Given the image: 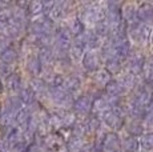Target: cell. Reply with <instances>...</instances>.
<instances>
[{"label": "cell", "instance_id": "obj_1", "mask_svg": "<svg viewBox=\"0 0 153 152\" xmlns=\"http://www.w3.org/2000/svg\"><path fill=\"white\" fill-rule=\"evenodd\" d=\"M76 15L83 22L85 28H92L96 23L104 20L105 16V3L101 1H87L77 3Z\"/></svg>", "mask_w": 153, "mask_h": 152}, {"label": "cell", "instance_id": "obj_2", "mask_svg": "<svg viewBox=\"0 0 153 152\" xmlns=\"http://www.w3.org/2000/svg\"><path fill=\"white\" fill-rule=\"evenodd\" d=\"M153 25L146 24V23H134V24L128 25V32L126 36L131 44L139 49H146L149 48V43H151Z\"/></svg>", "mask_w": 153, "mask_h": 152}, {"label": "cell", "instance_id": "obj_3", "mask_svg": "<svg viewBox=\"0 0 153 152\" xmlns=\"http://www.w3.org/2000/svg\"><path fill=\"white\" fill-rule=\"evenodd\" d=\"M145 60H146L145 52H144L143 49H139V48H136V47H133L132 51L129 52V55L124 60V71L133 75V76L141 77L144 66H145Z\"/></svg>", "mask_w": 153, "mask_h": 152}, {"label": "cell", "instance_id": "obj_4", "mask_svg": "<svg viewBox=\"0 0 153 152\" xmlns=\"http://www.w3.org/2000/svg\"><path fill=\"white\" fill-rule=\"evenodd\" d=\"M102 125L107 128L108 131H113V132H119L123 131L124 128V123H125V118L123 115V112L120 111L119 107H114L109 110L108 112H105L104 115L100 118Z\"/></svg>", "mask_w": 153, "mask_h": 152}, {"label": "cell", "instance_id": "obj_5", "mask_svg": "<svg viewBox=\"0 0 153 152\" xmlns=\"http://www.w3.org/2000/svg\"><path fill=\"white\" fill-rule=\"evenodd\" d=\"M48 96L49 101L55 106V108H64V110H71V106L73 103V96L68 93L65 89L57 88V87H48Z\"/></svg>", "mask_w": 153, "mask_h": 152}, {"label": "cell", "instance_id": "obj_6", "mask_svg": "<svg viewBox=\"0 0 153 152\" xmlns=\"http://www.w3.org/2000/svg\"><path fill=\"white\" fill-rule=\"evenodd\" d=\"M80 67L87 75H91L93 72L102 68V59L100 56L99 51H89L87 49L80 61Z\"/></svg>", "mask_w": 153, "mask_h": 152}, {"label": "cell", "instance_id": "obj_7", "mask_svg": "<svg viewBox=\"0 0 153 152\" xmlns=\"http://www.w3.org/2000/svg\"><path fill=\"white\" fill-rule=\"evenodd\" d=\"M92 103L93 99L87 93H81L77 98L73 99V103L71 106V110L75 112L77 118H87L92 112Z\"/></svg>", "mask_w": 153, "mask_h": 152}, {"label": "cell", "instance_id": "obj_8", "mask_svg": "<svg viewBox=\"0 0 153 152\" xmlns=\"http://www.w3.org/2000/svg\"><path fill=\"white\" fill-rule=\"evenodd\" d=\"M40 143L48 152H64L65 151V140L59 132H49L45 136L39 137Z\"/></svg>", "mask_w": 153, "mask_h": 152}, {"label": "cell", "instance_id": "obj_9", "mask_svg": "<svg viewBox=\"0 0 153 152\" xmlns=\"http://www.w3.org/2000/svg\"><path fill=\"white\" fill-rule=\"evenodd\" d=\"M84 79H81L80 76L75 75V74H68L64 75V80L61 84V88L65 89L68 93L73 96V98H77L79 95L84 92Z\"/></svg>", "mask_w": 153, "mask_h": 152}, {"label": "cell", "instance_id": "obj_10", "mask_svg": "<svg viewBox=\"0 0 153 152\" xmlns=\"http://www.w3.org/2000/svg\"><path fill=\"white\" fill-rule=\"evenodd\" d=\"M128 95L131 96L139 106L144 107V108L148 107V104L152 101V98H153L152 89L149 88L148 86H145L143 81H140V83L137 84L136 88H134L132 92H129Z\"/></svg>", "mask_w": 153, "mask_h": 152}, {"label": "cell", "instance_id": "obj_11", "mask_svg": "<svg viewBox=\"0 0 153 152\" xmlns=\"http://www.w3.org/2000/svg\"><path fill=\"white\" fill-rule=\"evenodd\" d=\"M101 147L104 152H121V135L108 131L101 140Z\"/></svg>", "mask_w": 153, "mask_h": 152}, {"label": "cell", "instance_id": "obj_12", "mask_svg": "<svg viewBox=\"0 0 153 152\" xmlns=\"http://www.w3.org/2000/svg\"><path fill=\"white\" fill-rule=\"evenodd\" d=\"M102 93H104L107 98L113 99V100H121L126 95L125 89L123 88V86L114 77H112L111 80L105 84V87L102 88Z\"/></svg>", "mask_w": 153, "mask_h": 152}, {"label": "cell", "instance_id": "obj_13", "mask_svg": "<svg viewBox=\"0 0 153 152\" xmlns=\"http://www.w3.org/2000/svg\"><path fill=\"white\" fill-rule=\"evenodd\" d=\"M120 12H121V19L128 25L139 23V19H137V3H134V1L123 3Z\"/></svg>", "mask_w": 153, "mask_h": 152}, {"label": "cell", "instance_id": "obj_14", "mask_svg": "<svg viewBox=\"0 0 153 152\" xmlns=\"http://www.w3.org/2000/svg\"><path fill=\"white\" fill-rule=\"evenodd\" d=\"M137 19L140 23L153 25V1L137 3Z\"/></svg>", "mask_w": 153, "mask_h": 152}, {"label": "cell", "instance_id": "obj_15", "mask_svg": "<svg viewBox=\"0 0 153 152\" xmlns=\"http://www.w3.org/2000/svg\"><path fill=\"white\" fill-rule=\"evenodd\" d=\"M114 79H116V80L123 86V88L125 89L126 95H128L129 92L133 91V89L137 87V84L141 81V77L133 76V75L128 74V72H125V71H123L121 74H120L119 76H116Z\"/></svg>", "mask_w": 153, "mask_h": 152}, {"label": "cell", "instance_id": "obj_16", "mask_svg": "<svg viewBox=\"0 0 153 152\" xmlns=\"http://www.w3.org/2000/svg\"><path fill=\"white\" fill-rule=\"evenodd\" d=\"M111 79H112V76L108 74L104 68H101V69H99V71L93 72V74L88 75V77L85 81L92 84V86H95V87H97L100 89H102L105 87V84H107Z\"/></svg>", "mask_w": 153, "mask_h": 152}, {"label": "cell", "instance_id": "obj_17", "mask_svg": "<svg viewBox=\"0 0 153 152\" xmlns=\"http://www.w3.org/2000/svg\"><path fill=\"white\" fill-rule=\"evenodd\" d=\"M25 69H27V72L32 77H39L40 76L43 71V66L37 54L32 52L27 56V59H25Z\"/></svg>", "mask_w": 153, "mask_h": 152}, {"label": "cell", "instance_id": "obj_18", "mask_svg": "<svg viewBox=\"0 0 153 152\" xmlns=\"http://www.w3.org/2000/svg\"><path fill=\"white\" fill-rule=\"evenodd\" d=\"M123 130L125 131V133L128 136H133V137H137V139L145 133L143 120H136V119H126Z\"/></svg>", "mask_w": 153, "mask_h": 152}, {"label": "cell", "instance_id": "obj_19", "mask_svg": "<svg viewBox=\"0 0 153 152\" xmlns=\"http://www.w3.org/2000/svg\"><path fill=\"white\" fill-rule=\"evenodd\" d=\"M102 68L109 74L112 77H116L124 71V61L119 57H112V59L102 61Z\"/></svg>", "mask_w": 153, "mask_h": 152}, {"label": "cell", "instance_id": "obj_20", "mask_svg": "<svg viewBox=\"0 0 153 152\" xmlns=\"http://www.w3.org/2000/svg\"><path fill=\"white\" fill-rule=\"evenodd\" d=\"M63 23L67 25V28L71 31V34H72L73 37L77 36V35H80V34H83V32L87 30V28H85V25L83 24V22L79 19V16L76 15V13H73V15H71L69 17H67Z\"/></svg>", "mask_w": 153, "mask_h": 152}, {"label": "cell", "instance_id": "obj_21", "mask_svg": "<svg viewBox=\"0 0 153 152\" xmlns=\"http://www.w3.org/2000/svg\"><path fill=\"white\" fill-rule=\"evenodd\" d=\"M37 56L42 61L43 68H52L55 64V54L52 47H44L37 51Z\"/></svg>", "mask_w": 153, "mask_h": 152}, {"label": "cell", "instance_id": "obj_22", "mask_svg": "<svg viewBox=\"0 0 153 152\" xmlns=\"http://www.w3.org/2000/svg\"><path fill=\"white\" fill-rule=\"evenodd\" d=\"M16 96L20 99V101L23 103V106L25 104L27 107L32 106L33 103H36V101H37L33 89H32L29 86H22V87H20V89L17 91Z\"/></svg>", "mask_w": 153, "mask_h": 152}, {"label": "cell", "instance_id": "obj_23", "mask_svg": "<svg viewBox=\"0 0 153 152\" xmlns=\"http://www.w3.org/2000/svg\"><path fill=\"white\" fill-rule=\"evenodd\" d=\"M121 152H140V143L137 137L121 136Z\"/></svg>", "mask_w": 153, "mask_h": 152}, {"label": "cell", "instance_id": "obj_24", "mask_svg": "<svg viewBox=\"0 0 153 152\" xmlns=\"http://www.w3.org/2000/svg\"><path fill=\"white\" fill-rule=\"evenodd\" d=\"M85 51H87V49H85L84 47L77 45V44H75V43H71V47L68 49V56H69L71 61H72L75 66H79L81 59H83Z\"/></svg>", "mask_w": 153, "mask_h": 152}, {"label": "cell", "instance_id": "obj_25", "mask_svg": "<svg viewBox=\"0 0 153 152\" xmlns=\"http://www.w3.org/2000/svg\"><path fill=\"white\" fill-rule=\"evenodd\" d=\"M22 86H23V81H22V77H20L19 74H16V72H11L8 76H5V87L10 88L11 91L17 92Z\"/></svg>", "mask_w": 153, "mask_h": 152}, {"label": "cell", "instance_id": "obj_26", "mask_svg": "<svg viewBox=\"0 0 153 152\" xmlns=\"http://www.w3.org/2000/svg\"><path fill=\"white\" fill-rule=\"evenodd\" d=\"M17 56H19V54L16 52V49L12 48V47H7V48L0 54V60H1V63L5 64V66H11V64H13L15 61L17 60Z\"/></svg>", "mask_w": 153, "mask_h": 152}, {"label": "cell", "instance_id": "obj_27", "mask_svg": "<svg viewBox=\"0 0 153 152\" xmlns=\"http://www.w3.org/2000/svg\"><path fill=\"white\" fill-rule=\"evenodd\" d=\"M140 151L153 152V132H145L139 137Z\"/></svg>", "mask_w": 153, "mask_h": 152}, {"label": "cell", "instance_id": "obj_28", "mask_svg": "<svg viewBox=\"0 0 153 152\" xmlns=\"http://www.w3.org/2000/svg\"><path fill=\"white\" fill-rule=\"evenodd\" d=\"M91 30L95 32V34L97 35L99 37H101L102 40L108 39V36H109V34H111V28L108 27V24L104 22V20H101V22L96 23V24L93 25Z\"/></svg>", "mask_w": 153, "mask_h": 152}, {"label": "cell", "instance_id": "obj_29", "mask_svg": "<svg viewBox=\"0 0 153 152\" xmlns=\"http://www.w3.org/2000/svg\"><path fill=\"white\" fill-rule=\"evenodd\" d=\"M141 81L145 86H148L151 89H153V67L148 66L146 63L144 66L143 74H141Z\"/></svg>", "mask_w": 153, "mask_h": 152}, {"label": "cell", "instance_id": "obj_30", "mask_svg": "<svg viewBox=\"0 0 153 152\" xmlns=\"http://www.w3.org/2000/svg\"><path fill=\"white\" fill-rule=\"evenodd\" d=\"M27 12H28V15H31V16H37V15L44 13L43 1H31V3H28Z\"/></svg>", "mask_w": 153, "mask_h": 152}, {"label": "cell", "instance_id": "obj_31", "mask_svg": "<svg viewBox=\"0 0 153 152\" xmlns=\"http://www.w3.org/2000/svg\"><path fill=\"white\" fill-rule=\"evenodd\" d=\"M80 152H104V150H102V147H101V143L89 140L80 150Z\"/></svg>", "mask_w": 153, "mask_h": 152}, {"label": "cell", "instance_id": "obj_32", "mask_svg": "<svg viewBox=\"0 0 153 152\" xmlns=\"http://www.w3.org/2000/svg\"><path fill=\"white\" fill-rule=\"evenodd\" d=\"M143 125L145 132H153V113L145 112L143 118Z\"/></svg>", "mask_w": 153, "mask_h": 152}, {"label": "cell", "instance_id": "obj_33", "mask_svg": "<svg viewBox=\"0 0 153 152\" xmlns=\"http://www.w3.org/2000/svg\"><path fill=\"white\" fill-rule=\"evenodd\" d=\"M145 63L148 64V66L153 67V52H149V55H146V60Z\"/></svg>", "mask_w": 153, "mask_h": 152}, {"label": "cell", "instance_id": "obj_34", "mask_svg": "<svg viewBox=\"0 0 153 152\" xmlns=\"http://www.w3.org/2000/svg\"><path fill=\"white\" fill-rule=\"evenodd\" d=\"M149 49L153 52V30H152V36H151V43H149Z\"/></svg>", "mask_w": 153, "mask_h": 152}, {"label": "cell", "instance_id": "obj_35", "mask_svg": "<svg viewBox=\"0 0 153 152\" xmlns=\"http://www.w3.org/2000/svg\"><path fill=\"white\" fill-rule=\"evenodd\" d=\"M152 95H153V89H152Z\"/></svg>", "mask_w": 153, "mask_h": 152}, {"label": "cell", "instance_id": "obj_36", "mask_svg": "<svg viewBox=\"0 0 153 152\" xmlns=\"http://www.w3.org/2000/svg\"><path fill=\"white\" fill-rule=\"evenodd\" d=\"M64 152H67V151H64Z\"/></svg>", "mask_w": 153, "mask_h": 152}]
</instances>
